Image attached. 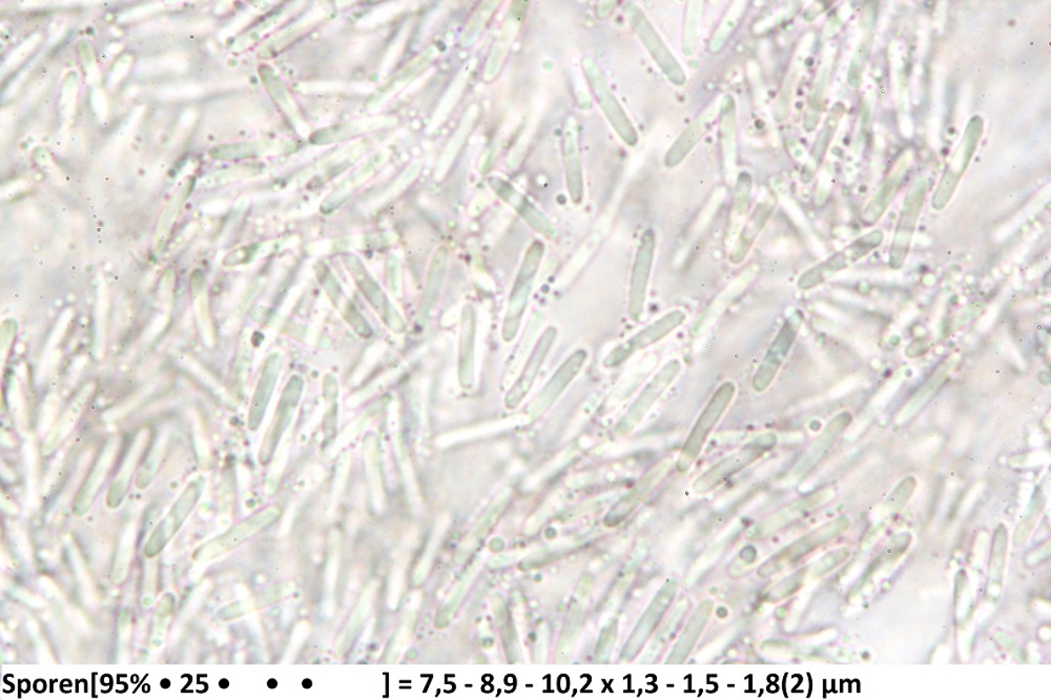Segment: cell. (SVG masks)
Listing matches in <instances>:
<instances>
[{
  "label": "cell",
  "mask_w": 1051,
  "mask_h": 700,
  "mask_svg": "<svg viewBox=\"0 0 1051 700\" xmlns=\"http://www.w3.org/2000/svg\"><path fill=\"white\" fill-rule=\"evenodd\" d=\"M752 190L751 176L747 173L739 175L736 182L735 197H734V212L737 217L744 216L747 213V207H749L750 196Z\"/></svg>",
  "instance_id": "4dcf8cb0"
},
{
  "label": "cell",
  "mask_w": 1051,
  "mask_h": 700,
  "mask_svg": "<svg viewBox=\"0 0 1051 700\" xmlns=\"http://www.w3.org/2000/svg\"><path fill=\"white\" fill-rule=\"evenodd\" d=\"M556 329L552 327L546 330L544 335H542L541 339L540 340L538 346H536L533 356H531L527 366H526L521 378L518 379L517 385L513 387L511 391L512 395L519 397L525 394H527L531 385L533 383L536 374L539 372L541 363L544 362L548 351H549L553 340L556 338Z\"/></svg>",
  "instance_id": "603a6c76"
},
{
  "label": "cell",
  "mask_w": 1051,
  "mask_h": 700,
  "mask_svg": "<svg viewBox=\"0 0 1051 700\" xmlns=\"http://www.w3.org/2000/svg\"><path fill=\"white\" fill-rule=\"evenodd\" d=\"M474 318L473 310L466 306L462 317V343H461V374L466 383H470L472 375Z\"/></svg>",
  "instance_id": "484cf974"
},
{
  "label": "cell",
  "mask_w": 1051,
  "mask_h": 700,
  "mask_svg": "<svg viewBox=\"0 0 1051 700\" xmlns=\"http://www.w3.org/2000/svg\"><path fill=\"white\" fill-rule=\"evenodd\" d=\"M677 592V583L676 579H667L662 587L657 592L654 599L651 602L647 610L644 613L641 620H639L636 630L629 642H628V654L637 653L641 650L645 641L649 640L651 634L656 629L657 625L664 617L668 609L676 599Z\"/></svg>",
  "instance_id": "7c38bea8"
},
{
  "label": "cell",
  "mask_w": 1051,
  "mask_h": 700,
  "mask_svg": "<svg viewBox=\"0 0 1051 700\" xmlns=\"http://www.w3.org/2000/svg\"><path fill=\"white\" fill-rule=\"evenodd\" d=\"M528 3L514 2L510 9V15L507 17L504 26L498 38L491 50L489 59L487 61L486 70H485V78L491 81L496 75L506 59L508 52H510L514 37L517 36L519 26H521L526 12H527Z\"/></svg>",
  "instance_id": "9a60e30c"
},
{
  "label": "cell",
  "mask_w": 1051,
  "mask_h": 700,
  "mask_svg": "<svg viewBox=\"0 0 1051 700\" xmlns=\"http://www.w3.org/2000/svg\"><path fill=\"white\" fill-rule=\"evenodd\" d=\"M344 262L347 270L350 271L352 276L353 279H355L357 286L360 289H361V292L365 295V297H367L368 301H370V303L376 307V310H381V306L384 307V294L382 293V289L378 286V283H376L373 277L368 274V271L367 269H365L362 261L357 257H353V256H348V257L344 259Z\"/></svg>",
  "instance_id": "d4e9b609"
},
{
  "label": "cell",
  "mask_w": 1051,
  "mask_h": 700,
  "mask_svg": "<svg viewBox=\"0 0 1051 700\" xmlns=\"http://www.w3.org/2000/svg\"><path fill=\"white\" fill-rule=\"evenodd\" d=\"M844 551H845L844 549L842 551H836L837 554H833L827 555L826 557V559L822 560V562H820L818 563V565L816 566V568H815L816 573L817 574L825 573L827 570H831V568L838 565L839 562H842V560L844 559V556L841 557V559H838V556L842 554Z\"/></svg>",
  "instance_id": "f35d334b"
},
{
  "label": "cell",
  "mask_w": 1051,
  "mask_h": 700,
  "mask_svg": "<svg viewBox=\"0 0 1051 700\" xmlns=\"http://www.w3.org/2000/svg\"><path fill=\"white\" fill-rule=\"evenodd\" d=\"M655 252V233H644L636 262H634L629 293V315L633 321H639L644 314L645 297L652 271Z\"/></svg>",
  "instance_id": "8fae6325"
},
{
  "label": "cell",
  "mask_w": 1051,
  "mask_h": 700,
  "mask_svg": "<svg viewBox=\"0 0 1051 700\" xmlns=\"http://www.w3.org/2000/svg\"><path fill=\"white\" fill-rule=\"evenodd\" d=\"M1008 534L1007 529L1000 527L996 531L995 539H993L992 559V578L998 579L1001 576L1004 565L1005 551H1007Z\"/></svg>",
  "instance_id": "1f68e13d"
},
{
  "label": "cell",
  "mask_w": 1051,
  "mask_h": 700,
  "mask_svg": "<svg viewBox=\"0 0 1051 700\" xmlns=\"http://www.w3.org/2000/svg\"><path fill=\"white\" fill-rule=\"evenodd\" d=\"M702 10H704V3L702 2H690L688 4L683 37V51L685 55L691 56L695 53L697 43H699Z\"/></svg>",
  "instance_id": "83f0119b"
},
{
  "label": "cell",
  "mask_w": 1051,
  "mask_h": 700,
  "mask_svg": "<svg viewBox=\"0 0 1051 700\" xmlns=\"http://www.w3.org/2000/svg\"><path fill=\"white\" fill-rule=\"evenodd\" d=\"M83 407L84 401L80 400V398H78L76 402H74L73 405H71V407L68 408V411L66 413L65 417H62L59 427H57L56 435L52 436V443H55L61 439L62 437H65L67 436L68 430H70L73 425L77 422L79 415L83 412Z\"/></svg>",
  "instance_id": "d6a6232c"
},
{
  "label": "cell",
  "mask_w": 1051,
  "mask_h": 700,
  "mask_svg": "<svg viewBox=\"0 0 1051 700\" xmlns=\"http://www.w3.org/2000/svg\"><path fill=\"white\" fill-rule=\"evenodd\" d=\"M802 578V571L792 574L791 577L782 580L780 584L777 585L775 588L770 590L769 594V599L770 601L776 602L791 595L793 592H795L799 588V586H801Z\"/></svg>",
  "instance_id": "836d02e7"
},
{
  "label": "cell",
  "mask_w": 1051,
  "mask_h": 700,
  "mask_svg": "<svg viewBox=\"0 0 1051 700\" xmlns=\"http://www.w3.org/2000/svg\"><path fill=\"white\" fill-rule=\"evenodd\" d=\"M338 568H339V552L336 551V552H335V554H333V556H331V559L329 561L328 567L327 590L328 592V597L333 595V594H334L336 574H338Z\"/></svg>",
  "instance_id": "74e56055"
},
{
  "label": "cell",
  "mask_w": 1051,
  "mask_h": 700,
  "mask_svg": "<svg viewBox=\"0 0 1051 700\" xmlns=\"http://www.w3.org/2000/svg\"><path fill=\"white\" fill-rule=\"evenodd\" d=\"M849 526V522L847 517H838V519L814 529L813 531L805 534V536L796 539L795 542L786 546L778 554L770 556L759 568L758 576L767 578L785 570L786 568L794 565V563L802 560V557L808 555L810 552L841 536L842 533L847 531Z\"/></svg>",
  "instance_id": "3957f363"
},
{
  "label": "cell",
  "mask_w": 1051,
  "mask_h": 700,
  "mask_svg": "<svg viewBox=\"0 0 1051 700\" xmlns=\"http://www.w3.org/2000/svg\"><path fill=\"white\" fill-rule=\"evenodd\" d=\"M582 67H584L588 83H589L599 106H602L605 116H607L616 132H618L626 144L636 146L638 140L636 130L620 105L619 100L616 99L612 90H611L608 83L605 82L597 62L590 59V57H587V59L582 60Z\"/></svg>",
  "instance_id": "277c9868"
},
{
  "label": "cell",
  "mask_w": 1051,
  "mask_h": 700,
  "mask_svg": "<svg viewBox=\"0 0 1051 700\" xmlns=\"http://www.w3.org/2000/svg\"><path fill=\"white\" fill-rule=\"evenodd\" d=\"M616 4L615 2H611V3L607 2V5H605V3H602L601 4H603L602 10L598 11V12H597L598 16L605 17V15H607L609 13V11H611V9H612L614 7L613 4Z\"/></svg>",
  "instance_id": "ab89813d"
},
{
  "label": "cell",
  "mask_w": 1051,
  "mask_h": 700,
  "mask_svg": "<svg viewBox=\"0 0 1051 700\" xmlns=\"http://www.w3.org/2000/svg\"><path fill=\"white\" fill-rule=\"evenodd\" d=\"M687 320V314L683 310H676L669 312V314L661 317L660 320L651 324L645 327L642 332L634 335L627 342L621 344L611 354L605 364L607 366H620L625 362L636 351L642 350L650 345H653L659 341L669 335L674 330L681 327L684 321Z\"/></svg>",
  "instance_id": "30bf717a"
},
{
  "label": "cell",
  "mask_w": 1051,
  "mask_h": 700,
  "mask_svg": "<svg viewBox=\"0 0 1051 700\" xmlns=\"http://www.w3.org/2000/svg\"><path fill=\"white\" fill-rule=\"evenodd\" d=\"M715 116V107L709 106L699 118H696V121L684 130L681 138L677 139L676 144L671 147V150L667 153L665 161L668 167H676V165L684 161V158L699 144L702 136L709 130Z\"/></svg>",
  "instance_id": "ac0fdd59"
},
{
  "label": "cell",
  "mask_w": 1051,
  "mask_h": 700,
  "mask_svg": "<svg viewBox=\"0 0 1051 700\" xmlns=\"http://www.w3.org/2000/svg\"><path fill=\"white\" fill-rule=\"evenodd\" d=\"M399 270H401V267H399L398 259L391 257L387 260L386 284L388 289L393 294L401 292V275H399Z\"/></svg>",
  "instance_id": "d590c367"
},
{
  "label": "cell",
  "mask_w": 1051,
  "mask_h": 700,
  "mask_svg": "<svg viewBox=\"0 0 1051 700\" xmlns=\"http://www.w3.org/2000/svg\"><path fill=\"white\" fill-rule=\"evenodd\" d=\"M755 276V267L753 266L742 272L741 276L737 279L736 281L731 284V286L725 289L724 292L719 295L715 301H714L712 305L707 307V311L704 312V315H701L699 320L695 324V327L691 330V333H693L695 330L694 334H699L701 330H704L707 326H709L710 322L712 323L714 319H716L718 315H721V312L725 310L724 307L732 303L736 295H739L741 290L746 288L747 286H749V282L752 281Z\"/></svg>",
  "instance_id": "ffe728a7"
},
{
  "label": "cell",
  "mask_w": 1051,
  "mask_h": 700,
  "mask_svg": "<svg viewBox=\"0 0 1051 700\" xmlns=\"http://www.w3.org/2000/svg\"><path fill=\"white\" fill-rule=\"evenodd\" d=\"M773 204L770 201L759 204L755 213L745 226L739 238V246L735 248L732 254L730 255V260L734 264H739L746 258L747 252H749L754 240L758 236L759 232L770 217L773 212Z\"/></svg>",
  "instance_id": "44dd1931"
},
{
  "label": "cell",
  "mask_w": 1051,
  "mask_h": 700,
  "mask_svg": "<svg viewBox=\"0 0 1051 700\" xmlns=\"http://www.w3.org/2000/svg\"><path fill=\"white\" fill-rule=\"evenodd\" d=\"M544 244L535 241L525 256L521 270L518 271L516 284L512 289L510 307H508L504 326V338L507 341L516 337L519 322H521L526 305L528 303L534 276L538 271L542 256H544Z\"/></svg>",
  "instance_id": "5b68a950"
},
{
  "label": "cell",
  "mask_w": 1051,
  "mask_h": 700,
  "mask_svg": "<svg viewBox=\"0 0 1051 700\" xmlns=\"http://www.w3.org/2000/svg\"><path fill=\"white\" fill-rule=\"evenodd\" d=\"M722 142L727 163L734 161L736 153V115L734 101L725 99L722 110Z\"/></svg>",
  "instance_id": "4316f807"
},
{
  "label": "cell",
  "mask_w": 1051,
  "mask_h": 700,
  "mask_svg": "<svg viewBox=\"0 0 1051 700\" xmlns=\"http://www.w3.org/2000/svg\"><path fill=\"white\" fill-rule=\"evenodd\" d=\"M672 467V460L666 459L661 462L657 463L653 468H651L641 480L636 483L629 494H627L620 502L616 505L612 514H611V521L618 523L624 520L626 516L629 515L631 512L637 507L648 495L660 485V484L666 479L669 474Z\"/></svg>",
  "instance_id": "2e32d148"
},
{
  "label": "cell",
  "mask_w": 1051,
  "mask_h": 700,
  "mask_svg": "<svg viewBox=\"0 0 1051 700\" xmlns=\"http://www.w3.org/2000/svg\"><path fill=\"white\" fill-rule=\"evenodd\" d=\"M791 92L792 87L790 83H786L779 99L775 106L774 116L777 122H782L787 117L788 111H790Z\"/></svg>",
  "instance_id": "8d00e7d4"
},
{
  "label": "cell",
  "mask_w": 1051,
  "mask_h": 700,
  "mask_svg": "<svg viewBox=\"0 0 1051 700\" xmlns=\"http://www.w3.org/2000/svg\"><path fill=\"white\" fill-rule=\"evenodd\" d=\"M498 4L499 2H486L482 4L481 7L474 13L470 24L466 28L464 36H462V43L470 45L474 42V39L478 38L485 26L487 25V21L490 20L491 15L494 14L496 4Z\"/></svg>",
  "instance_id": "f546056e"
},
{
  "label": "cell",
  "mask_w": 1051,
  "mask_h": 700,
  "mask_svg": "<svg viewBox=\"0 0 1051 700\" xmlns=\"http://www.w3.org/2000/svg\"><path fill=\"white\" fill-rule=\"evenodd\" d=\"M448 260V249L445 247L439 248L433 256L431 269L428 271L424 298H423L422 311L424 312L431 310L432 306L438 303L445 277H446Z\"/></svg>",
  "instance_id": "7402d4cb"
},
{
  "label": "cell",
  "mask_w": 1051,
  "mask_h": 700,
  "mask_svg": "<svg viewBox=\"0 0 1051 700\" xmlns=\"http://www.w3.org/2000/svg\"><path fill=\"white\" fill-rule=\"evenodd\" d=\"M626 13L629 17L630 24L641 41L652 55L656 64L659 65L666 76L670 79L673 83L683 85L685 83V74L679 66L678 61L674 59L670 51L668 50L664 42L661 41L659 34L647 19L641 9L636 4H626Z\"/></svg>",
  "instance_id": "52a82bcc"
},
{
  "label": "cell",
  "mask_w": 1051,
  "mask_h": 700,
  "mask_svg": "<svg viewBox=\"0 0 1051 700\" xmlns=\"http://www.w3.org/2000/svg\"><path fill=\"white\" fill-rule=\"evenodd\" d=\"M735 394L736 386L730 381L723 383L714 392L704 412L696 421L688 439L684 444L676 462V469L679 472L685 474L694 465L713 429H715L724 413L727 412L730 404L732 403Z\"/></svg>",
  "instance_id": "6da1fadb"
},
{
  "label": "cell",
  "mask_w": 1051,
  "mask_h": 700,
  "mask_svg": "<svg viewBox=\"0 0 1051 700\" xmlns=\"http://www.w3.org/2000/svg\"><path fill=\"white\" fill-rule=\"evenodd\" d=\"M565 179L568 190L574 203H580L584 195V179H582L581 161L578 141L573 133L565 135L563 146Z\"/></svg>",
  "instance_id": "d6986e66"
},
{
  "label": "cell",
  "mask_w": 1051,
  "mask_h": 700,
  "mask_svg": "<svg viewBox=\"0 0 1051 700\" xmlns=\"http://www.w3.org/2000/svg\"><path fill=\"white\" fill-rule=\"evenodd\" d=\"M915 486L916 482L913 477H908V479L901 483V485L896 489L888 502L889 506L892 507V511H897L902 505L905 504L913 489H915Z\"/></svg>",
  "instance_id": "e575fe53"
},
{
  "label": "cell",
  "mask_w": 1051,
  "mask_h": 700,
  "mask_svg": "<svg viewBox=\"0 0 1051 700\" xmlns=\"http://www.w3.org/2000/svg\"><path fill=\"white\" fill-rule=\"evenodd\" d=\"M850 422H852V415L849 413H842L833 418L831 422L826 426L824 431L816 437L812 445L809 447L797 464L793 467L790 474L791 479H802L810 470H813L817 464L830 452L834 444H835L842 432L847 429Z\"/></svg>",
  "instance_id": "4fadbf2b"
},
{
  "label": "cell",
  "mask_w": 1051,
  "mask_h": 700,
  "mask_svg": "<svg viewBox=\"0 0 1051 700\" xmlns=\"http://www.w3.org/2000/svg\"><path fill=\"white\" fill-rule=\"evenodd\" d=\"M681 371V361L677 360V358H673V360L668 362L657 373L655 377L651 380V382L644 387L641 395L636 398V401L633 403L626 417L621 420L618 429L620 434L622 436L629 434V432L642 422L645 414L651 411V408L653 407L657 400L669 389Z\"/></svg>",
  "instance_id": "9c48e42d"
},
{
  "label": "cell",
  "mask_w": 1051,
  "mask_h": 700,
  "mask_svg": "<svg viewBox=\"0 0 1051 700\" xmlns=\"http://www.w3.org/2000/svg\"><path fill=\"white\" fill-rule=\"evenodd\" d=\"M489 184L502 201L510 203L517 209L527 224L538 231L547 239L554 240L557 237V231L540 209L536 208L527 198L518 193L507 181L500 178H490Z\"/></svg>",
  "instance_id": "5bb4252c"
},
{
  "label": "cell",
  "mask_w": 1051,
  "mask_h": 700,
  "mask_svg": "<svg viewBox=\"0 0 1051 700\" xmlns=\"http://www.w3.org/2000/svg\"><path fill=\"white\" fill-rule=\"evenodd\" d=\"M776 443L777 437L773 432L759 436L755 440L747 443L744 448L739 449V452L712 466L693 483L692 491L696 494H706L714 491L731 476L739 474V471L746 469L747 467L763 458L776 445Z\"/></svg>",
  "instance_id": "7a4b0ae2"
},
{
  "label": "cell",
  "mask_w": 1051,
  "mask_h": 700,
  "mask_svg": "<svg viewBox=\"0 0 1051 700\" xmlns=\"http://www.w3.org/2000/svg\"><path fill=\"white\" fill-rule=\"evenodd\" d=\"M802 323V318L798 311L794 312L793 315L786 319L784 326H782L779 333L777 334L773 340V342L770 343L761 366L757 369L755 377H754L752 382L754 390L763 392L773 383L777 374L780 371L782 364L785 363L786 357L790 354Z\"/></svg>",
  "instance_id": "8992f818"
},
{
  "label": "cell",
  "mask_w": 1051,
  "mask_h": 700,
  "mask_svg": "<svg viewBox=\"0 0 1051 700\" xmlns=\"http://www.w3.org/2000/svg\"><path fill=\"white\" fill-rule=\"evenodd\" d=\"M745 7V3L739 2L735 3L733 7L731 8L723 24L718 27L715 34H714L712 42L710 43V51L712 53H718L719 51L723 49L725 43H727L729 38L732 35L735 28L739 26Z\"/></svg>",
  "instance_id": "f1b7e54d"
},
{
  "label": "cell",
  "mask_w": 1051,
  "mask_h": 700,
  "mask_svg": "<svg viewBox=\"0 0 1051 700\" xmlns=\"http://www.w3.org/2000/svg\"><path fill=\"white\" fill-rule=\"evenodd\" d=\"M713 607L714 605L711 600L702 601L696 607L695 611L690 617L687 625H685L681 636H679L676 645L674 646L669 657H668V664H683L688 658L697 641H699L702 631H704L707 622H709Z\"/></svg>",
  "instance_id": "e0dca14e"
},
{
  "label": "cell",
  "mask_w": 1051,
  "mask_h": 700,
  "mask_svg": "<svg viewBox=\"0 0 1051 700\" xmlns=\"http://www.w3.org/2000/svg\"><path fill=\"white\" fill-rule=\"evenodd\" d=\"M832 492L826 489L807 495V497L793 500L792 503L787 504L785 507L774 512V514L765 517L763 521L747 529L746 538L750 540H758L770 536L777 531H781L785 527L791 525L792 523L802 519L810 512L821 507L822 505L830 499Z\"/></svg>",
  "instance_id": "ba28073f"
},
{
  "label": "cell",
  "mask_w": 1051,
  "mask_h": 700,
  "mask_svg": "<svg viewBox=\"0 0 1051 700\" xmlns=\"http://www.w3.org/2000/svg\"><path fill=\"white\" fill-rule=\"evenodd\" d=\"M586 358V352L580 350L569 358L564 366L558 369L557 373L547 384L544 390H541L540 400L542 403L552 402L553 398L561 394V391L567 386L574 375L580 372V369Z\"/></svg>",
  "instance_id": "cb8c5ba5"
}]
</instances>
